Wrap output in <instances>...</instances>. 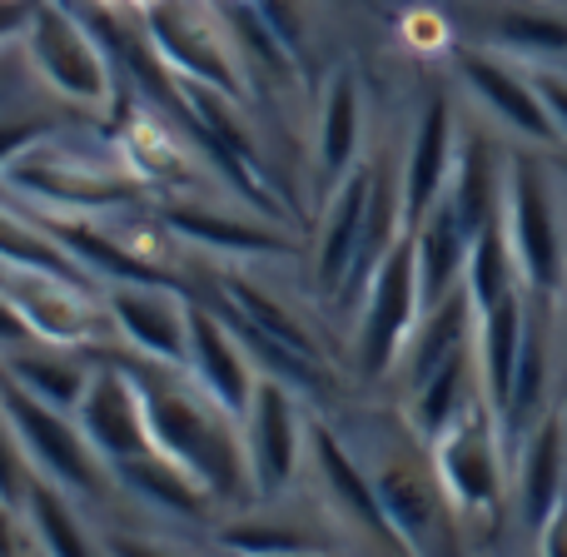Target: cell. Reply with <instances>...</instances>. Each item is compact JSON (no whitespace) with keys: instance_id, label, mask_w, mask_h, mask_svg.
Instances as JSON below:
<instances>
[{"instance_id":"cell-39","label":"cell","mask_w":567,"mask_h":557,"mask_svg":"<svg viewBox=\"0 0 567 557\" xmlns=\"http://www.w3.org/2000/svg\"><path fill=\"white\" fill-rule=\"evenodd\" d=\"M563 175H567V159H563Z\"/></svg>"},{"instance_id":"cell-10","label":"cell","mask_w":567,"mask_h":557,"mask_svg":"<svg viewBox=\"0 0 567 557\" xmlns=\"http://www.w3.org/2000/svg\"><path fill=\"white\" fill-rule=\"evenodd\" d=\"M249 439H245V458H249V478L265 498L289 488L293 468H299V419H293L289 389L279 379L255 383V403H249Z\"/></svg>"},{"instance_id":"cell-34","label":"cell","mask_w":567,"mask_h":557,"mask_svg":"<svg viewBox=\"0 0 567 557\" xmlns=\"http://www.w3.org/2000/svg\"><path fill=\"white\" fill-rule=\"evenodd\" d=\"M533 538H538V557H567V493L558 508H553V518L543 523Z\"/></svg>"},{"instance_id":"cell-7","label":"cell","mask_w":567,"mask_h":557,"mask_svg":"<svg viewBox=\"0 0 567 557\" xmlns=\"http://www.w3.org/2000/svg\"><path fill=\"white\" fill-rule=\"evenodd\" d=\"M0 413L40 458V468L55 473L60 483H70L80 493H100V458L95 443L85 439V429H70V419H60L55 403L35 399L10 369H0Z\"/></svg>"},{"instance_id":"cell-35","label":"cell","mask_w":567,"mask_h":557,"mask_svg":"<svg viewBox=\"0 0 567 557\" xmlns=\"http://www.w3.org/2000/svg\"><path fill=\"white\" fill-rule=\"evenodd\" d=\"M30 333H35V329H30L25 313H20L10 299H0V343H25Z\"/></svg>"},{"instance_id":"cell-19","label":"cell","mask_w":567,"mask_h":557,"mask_svg":"<svg viewBox=\"0 0 567 557\" xmlns=\"http://www.w3.org/2000/svg\"><path fill=\"white\" fill-rule=\"evenodd\" d=\"M503 185H508V169L498 165L493 145L483 135H468L458 145V165L449 179V205L468 235H478L483 225L503 215Z\"/></svg>"},{"instance_id":"cell-6","label":"cell","mask_w":567,"mask_h":557,"mask_svg":"<svg viewBox=\"0 0 567 557\" xmlns=\"http://www.w3.org/2000/svg\"><path fill=\"white\" fill-rule=\"evenodd\" d=\"M25 50L30 65L40 70L55 95H65L80 110H100L110 100V70L105 55L95 50L90 30L80 20H70L60 6H35L25 25Z\"/></svg>"},{"instance_id":"cell-14","label":"cell","mask_w":567,"mask_h":557,"mask_svg":"<svg viewBox=\"0 0 567 557\" xmlns=\"http://www.w3.org/2000/svg\"><path fill=\"white\" fill-rule=\"evenodd\" d=\"M518 518L528 533H538L553 518V508L567 493V419L563 413H543L533 433L518 443Z\"/></svg>"},{"instance_id":"cell-17","label":"cell","mask_w":567,"mask_h":557,"mask_svg":"<svg viewBox=\"0 0 567 557\" xmlns=\"http://www.w3.org/2000/svg\"><path fill=\"white\" fill-rule=\"evenodd\" d=\"M16 283L6 289V299L30 319V329L50 343H80L95 333V309L85 303V283H70L55 275H30L16 269Z\"/></svg>"},{"instance_id":"cell-20","label":"cell","mask_w":567,"mask_h":557,"mask_svg":"<svg viewBox=\"0 0 567 557\" xmlns=\"http://www.w3.org/2000/svg\"><path fill=\"white\" fill-rule=\"evenodd\" d=\"M359 140H363V95H359V75L339 70L329 80L323 95V115H319V175L329 189H339L349 179L353 159H359Z\"/></svg>"},{"instance_id":"cell-27","label":"cell","mask_w":567,"mask_h":557,"mask_svg":"<svg viewBox=\"0 0 567 557\" xmlns=\"http://www.w3.org/2000/svg\"><path fill=\"white\" fill-rule=\"evenodd\" d=\"M493 35L508 50H518V55L543 60V65H548V60H567V20L563 16H538V10H528V6H513L498 16Z\"/></svg>"},{"instance_id":"cell-33","label":"cell","mask_w":567,"mask_h":557,"mask_svg":"<svg viewBox=\"0 0 567 557\" xmlns=\"http://www.w3.org/2000/svg\"><path fill=\"white\" fill-rule=\"evenodd\" d=\"M45 135H50L45 120H6V125H0V165H10L20 149H30L35 140H45Z\"/></svg>"},{"instance_id":"cell-32","label":"cell","mask_w":567,"mask_h":557,"mask_svg":"<svg viewBox=\"0 0 567 557\" xmlns=\"http://www.w3.org/2000/svg\"><path fill=\"white\" fill-rule=\"evenodd\" d=\"M533 85H538V95H543V105H548L558 135L567 140V70L563 65H538L533 70Z\"/></svg>"},{"instance_id":"cell-3","label":"cell","mask_w":567,"mask_h":557,"mask_svg":"<svg viewBox=\"0 0 567 557\" xmlns=\"http://www.w3.org/2000/svg\"><path fill=\"white\" fill-rule=\"evenodd\" d=\"M503 423L498 413L488 409V399H478L468 413L449 423V429L433 439V468H439L443 488H449L453 508L468 513V518H493L503 508V493H508V478H503Z\"/></svg>"},{"instance_id":"cell-13","label":"cell","mask_w":567,"mask_h":557,"mask_svg":"<svg viewBox=\"0 0 567 557\" xmlns=\"http://www.w3.org/2000/svg\"><path fill=\"white\" fill-rule=\"evenodd\" d=\"M150 35H155L159 55L175 60L189 80L199 85H215L225 95H239V70L229 60V45L185 6V0H159L150 10Z\"/></svg>"},{"instance_id":"cell-4","label":"cell","mask_w":567,"mask_h":557,"mask_svg":"<svg viewBox=\"0 0 567 557\" xmlns=\"http://www.w3.org/2000/svg\"><path fill=\"white\" fill-rule=\"evenodd\" d=\"M373 488H379V503L399 543L413 557H463L458 508H453L439 468H423L419 458H383Z\"/></svg>"},{"instance_id":"cell-29","label":"cell","mask_w":567,"mask_h":557,"mask_svg":"<svg viewBox=\"0 0 567 557\" xmlns=\"http://www.w3.org/2000/svg\"><path fill=\"white\" fill-rule=\"evenodd\" d=\"M6 369L16 373L35 399L55 403V409L80 403L85 399V389H90V379H95V373H85L80 363H70V359H16V363H6Z\"/></svg>"},{"instance_id":"cell-31","label":"cell","mask_w":567,"mask_h":557,"mask_svg":"<svg viewBox=\"0 0 567 557\" xmlns=\"http://www.w3.org/2000/svg\"><path fill=\"white\" fill-rule=\"evenodd\" d=\"M225 543L245 557H269V553H309V538L289 528H265V523H239L225 533Z\"/></svg>"},{"instance_id":"cell-24","label":"cell","mask_w":567,"mask_h":557,"mask_svg":"<svg viewBox=\"0 0 567 557\" xmlns=\"http://www.w3.org/2000/svg\"><path fill=\"white\" fill-rule=\"evenodd\" d=\"M473 293V309L488 313L493 303H503L508 293L523 289V275H518V259H513V245L503 235V215L493 225H483L473 235V249H468V275H463Z\"/></svg>"},{"instance_id":"cell-30","label":"cell","mask_w":567,"mask_h":557,"mask_svg":"<svg viewBox=\"0 0 567 557\" xmlns=\"http://www.w3.org/2000/svg\"><path fill=\"white\" fill-rule=\"evenodd\" d=\"M30 513H35V533L50 557H90L85 538H80V528H75V513H70L45 483L30 488Z\"/></svg>"},{"instance_id":"cell-18","label":"cell","mask_w":567,"mask_h":557,"mask_svg":"<svg viewBox=\"0 0 567 557\" xmlns=\"http://www.w3.org/2000/svg\"><path fill=\"white\" fill-rule=\"evenodd\" d=\"M413 249H419V283H423V309L443 303L453 289H463V275H468V249L473 235L458 225L449 195L429 209L419 229H413Z\"/></svg>"},{"instance_id":"cell-21","label":"cell","mask_w":567,"mask_h":557,"mask_svg":"<svg viewBox=\"0 0 567 557\" xmlns=\"http://www.w3.org/2000/svg\"><path fill=\"white\" fill-rule=\"evenodd\" d=\"M45 229H50V239H55V245L65 249V255L75 259L80 269H85V275H100V279H110V283H169L155 265H150V259L130 255L125 245H115V239L95 235V229H85V225L50 219Z\"/></svg>"},{"instance_id":"cell-16","label":"cell","mask_w":567,"mask_h":557,"mask_svg":"<svg viewBox=\"0 0 567 557\" xmlns=\"http://www.w3.org/2000/svg\"><path fill=\"white\" fill-rule=\"evenodd\" d=\"M189 369H195L199 389L229 413V419H245L249 403H255V379L245 369V353L229 343V333L219 329L215 313L189 309Z\"/></svg>"},{"instance_id":"cell-11","label":"cell","mask_w":567,"mask_h":557,"mask_svg":"<svg viewBox=\"0 0 567 557\" xmlns=\"http://www.w3.org/2000/svg\"><path fill=\"white\" fill-rule=\"evenodd\" d=\"M453 165H458V145H453V110L443 95H433L419 115L413 130L409 159H403V219H409V235L429 219V209L449 195Z\"/></svg>"},{"instance_id":"cell-15","label":"cell","mask_w":567,"mask_h":557,"mask_svg":"<svg viewBox=\"0 0 567 557\" xmlns=\"http://www.w3.org/2000/svg\"><path fill=\"white\" fill-rule=\"evenodd\" d=\"M369 185L373 169H353L329 199V219H323L319 235V259H313V279H319V293H349L353 269H359L363 255V225H369Z\"/></svg>"},{"instance_id":"cell-8","label":"cell","mask_w":567,"mask_h":557,"mask_svg":"<svg viewBox=\"0 0 567 557\" xmlns=\"http://www.w3.org/2000/svg\"><path fill=\"white\" fill-rule=\"evenodd\" d=\"M80 429L95 443L100 458L110 463L145 458L155 448V439H150V413H145V393H140L135 373L130 369L95 373L85 399H80Z\"/></svg>"},{"instance_id":"cell-28","label":"cell","mask_w":567,"mask_h":557,"mask_svg":"<svg viewBox=\"0 0 567 557\" xmlns=\"http://www.w3.org/2000/svg\"><path fill=\"white\" fill-rule=\"evenodd\" d=\"M229 293H235V309L245 313V319L255 323L259 333H269L275 343H284V349H293V353H303V359H319V349H313V339L299 329V319H293L289 309H279L275 299H265V293H259L249 279H229Z\"/></svg>"},{"instance_id":"cell-2","label":"cell","mask_w":567,"mask_h":557,"mask_svg":"<svg viewBox=\"0 0 567 557\" xmlns=\"http://www.w3.org/2000/svg\"><path fill=\"white\" fill-rule=\"evenodd\" d=\"M503 235H508V245H513V259H518L528 299L553 303L567 283V235L558 219V195H553V185H548V169L533 155L508 159Z\"/></svg>"},{"instance_id":"cell-38","label":"cell","mask_w":567,"mask_h":557,"mask_svg":"<svg viewBox=\"0 0 567 557\" xmlns=\"http://www.w3.org/2000/svg\"><path fill=\"white\" fill-rule=\"evenodd\" d=\"M269 557H309V553H269Z\"/></svg>"},{"instance_id":"cell-9","label":"cell","mask_w":567,"mask_h":557,"mask_svg":"<svg viewBox=\"0 0 567 557\" xmlns=\"http://www.w3.org/2000/svg\"><path fill=\"white\" fill-rule=\"evenodd\" d=\"M458 75H463V85L488 105V115L498 120V125H508L513 135H523L528 145H558L563 140L548 105H543L538 85H533V75L513 70L508 60H493V55H483V50H463Z\"/></svg>"},{"instance_id":"cell-22","label":"cell","mask_w":567,"mask_h":557,"mask_svg":"<svg viewBox=\"0 0 567 557\" xmlns=\"http://www.w3.org/2000/svg\"><path fill=\"white\" fill-rule=\"evenodd\" d=\"M313 458H319V473H323V483L333 488V498H339L343 508H349L353 518H359L363 528L373 533V538L399 543V533H393L389 513H383V503H379V488L363 478L359 463H353L349 453L339 448V439H333V433H323V429L313 433ZM399 548H403V543H399Z\"/></svg>"},{"instance_id":"cell-23","label":"cell","mask_w":567,"mask_h":557,"mask_svg":"<svg viewBox=\"0 0 567 557\" xmlns=\"http://www.w3.org/2000/svg\"><path fill=\"white\" fill-rule=\"evenodd\" d=\"M165 225L175 229L179 239L205 245V249H229V255H293V245L284 235H275V229L209 215V209H165Z\"/></svg>"},{"instance_id":"cell-36","label":"cell","mask_w":567,"mask_h":557,"mask_svg":"<svg viewBox=\"0 0 567 557\" xmlns=\"http://www.w3.org/2000/svg\"><path fill=\"white\" fill-rule=\"evenodd\" d=\"M0 498H16V453H10L6 433H0Z\"/></svg>"},{"instance_id":"cell-5","label":"cell","mask_w":567,"mask_h":557,"mask_svg":"<svg viewBox=\"0 0 567 557\" xmlns=\"http://www.w3.org/2000/svg\"><path fill=\"white\" fill-rule=\"evenodd\" d=\"M419 319H423L419 249H413V235H403L369 279V309H363V329H359V373L363 379H383V373L399 363V349L413 339Z\"/></svg>"},{"instance_id":"cell-37","label":"cell","mask_w":567,"mask_h":557,"mask_svg":"<svg viewBox=\"0 0 567 557\" xmlns=\"http://www.w3.org/2000/svg\"><path fill=\"white\" fill-rule=\"evenodd\" d=\"M115 557H165V553L140 548V543H125V538H120V543H115Z\"/></svg>"},{"instance_id":"cell-12","label":"cell","mask_w":567,"mask_h":557,"mask_svg":"<svg viewBox=\"0 0 567 557\" xmlns=\"http://www.w3.org/2000/svg\"><path fill=\"white\" fill-rule=\"evenodd\" d=\"M110 313H115L120 333L155 363L179 369L189 359V309L175 293H165V283H140V289L115 283L110 289Z\"/></svg>"},{"instance_id":"cell-25","label":"cell","mask_w":567,"mask_h":557,"mask_svg":"<svg viewBox=\"0 0 567 557\" xmlns=\"http://www.w3.org/2000/svg\"><path fill=\"white\" fill-rule=\"evenodd\" d=\"M0 265L30 269V275H55V279H70V283H85V269H80L75 259L55 245V239L40 235V229H30V225H20V219H10L6 209H0Z\"/></svg>"},{"instance_id":"cell-26","label":"cell","mask_w":567,"mask_h":557,"mask_svg":"<svg viewBox=\"0 0 567 557\" xmlns=\"http://www.w3.org/2000/svg\"><path fill=\"white\" fill-rule=\"evenodd\" d=\"M65 165H30L16 175L30 195H45L50 205H125L135 199V185L125 179H90V175H60Z\"/></svg>"},{"instance_id":"cell-1","label":"cell","mask_w":567,"mask_h":557,"mask_svg":"<svg viewBox=\"0 0 567 557\" xmlns=\"http://www.w3.org/2000/svg\"><path fill=\"white\" fill-rule=\"evenodd\" d=\"M130 373H135L140 393H145L150 439L169 463H179L189 478L205 483V493H219V498L255 483L249 478L245 443H235V433H229V413L205 389L189 393L165 373H145V369Z\"/></svg>"}]
</instances>
